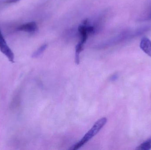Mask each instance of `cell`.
Instances as JSON below:
<instances>
[{"mask_svg": "<svg viewBox=\"0 0 151 150\" xmlns=\"http://www.w3.org/2000/svg\"><path fill=\"white\" fill-rule=\"evenodd\" d=\"M107 122L106 118H103L99 119L98 121L95 123L92 127L89 130L88 132L84 136L82 139L77 143L75 145L71 147L70 150H75L81 148L82 145L88 141L93 136H95L101 130V129L105 125Z\"/></svg>", "mask_w": 151, "mask_h": 150, "instance_id": "cell-1", "label": "cell"}, {"mask_svg": "<svg viewBox=\"0 0 151 150\" xmlns=\"http://www.w3.org/2000/svg\"><path fill=\"white\" fill-rule=\"evenodd\" d=\"M0 51L9 59L11 62H14V55L6 43L0 30Z\"/></svg>", "mask_w": 151, "mask_h": 150, "instance_id": "cell-2", "label": "cell"}, {"mask_svg": "<svg viewBox=\"0 0 151 150\" xmlns=\"http://www.w3.org/2000/svg\"><path fill=\"white\" fill-rule=\"evenodd\" d=\"M37 24L35 22H31L22 25L17 28L19 31H23L28 33H34L38 30Z\"/></svg>", "mask_w": 151, "mask_h": 150, "instance_id": "cell-3", "label": "cell"}, {"mask_svg": "<svg viewBox=\"0 0 151 150\" xmlns=\"http://www.w3.org/2000/svg\"><path fill=\"white\" fill-rule=\"evenodd\" d=\"M141 49L149 56L151 57V41L149 38H144L140 42Z\"/></svg>", "mask_w": 151, "mask_h": 150, "instance_id": "cell-4", "label": "cell"}, {"mask_svg": "<svg viewBox=\"0 0 151 150\" xmlns=\"http://www.w3.org/2000/svg\"><path fill=\"white\" fill-rule=\"evenodd\" d=\"M151 149V137L147 141L139 145L137 147L136 150H149Z\"/></svg>", "mask_w": 151, "mask_h": 150, "instance_id": "cell-5", "label": "cell"}, {"mask_svg": "<svg viewBox=\"0 0 151 150\" xmlns=\"http://www.w3.org/2000/svg\"><path fill=\"white\" fill-rule=\"evenodd\" d=\"M47 44H43L33 53L32 57L33 58H37V57H39L45 51L46 48L47 47Z\"/></svg>", "mask_w": 151, "mask_h": 150, "instance_id": "cell-6", "label": "cell"}, {"mask_svg": "<svg viewBox=\"0 0 151 150\" xmlns=\"http://www.w3.org/2000/svg\"><path fill=\"white\" fill-rule=\"evenodd\" d=\"M19 0H8L6 1V2L8 3H11L16 2Z\"/></svg>", "mask_w": 151, "mask_h": 150, "instance_id": "cell-7", "label": "cell"}, {"mask_svg": "<svg viewBox=\"0 0 151 150\" xmlns=\"http://www.w3.org/2000/svg\"><path fill=\"white\" fill-rule=\"evenodd\" d=\"M117 76L116 75H114V76H113L112 77V80H115V79L117 78Z\"/></svg>", "mask_w": 151, "mask_h": 150, "instance_id": "cell-8", "label": "cell"}]
</instances>
